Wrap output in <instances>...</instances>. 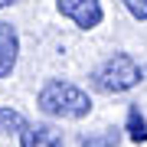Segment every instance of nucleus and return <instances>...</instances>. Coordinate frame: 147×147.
Here are the masks:
<instances>
[{"label": "nucleus", "instance_id": "8", "mask_svg": "<svg viewBox=\"0 0 147 147\" xmlns=\"http://www.w3.org/2000/svg\"><path fill=\"white\" fill-rule=\"evenodd\" d=\"M121 3L127 7V13H131L137 23H141V20H147V0H121Z\"/></svg>", "mask_w": 147, "mask_h": 147}, {"label": "nucleus", "instance_id": "5", "mask_svg": "<svg viewBox=\"0 0 147 147\" xmlns=\"http://www.w3.org/2000/svg\"><path fill=\"white\" fill-rule=\"evenodd\" d=\"M20 147H62V134L49 124H26L20 134Z\"/></svg>", "mask_w": 147, "mask_h": 147}, {"label": "nucleus", "instance_id": "7", "mask_svg": "<svg viewBox=\"0 0 147 147\" xmlns=\"http://www.w3.org/2000/svg\"><path fill=\"white\" fill-rule=\"evenodd\" d=\"M0 131H7V134H16V131H26V124H23V118H20V111H13V108H0Z\"/></svg>", "mask_w": 147, "mask_h": 147}, {"label": "nucleus", "instance_id": "4", "mask_svg": "<svg viewBox=\"0 0 147 147\" xmlns=\"http://www.w3.org/2000/svg\"><path fill=\"white\" fill-rule=\"evenodd\" d=\"M16 56H20V36L10 23H0V79H7L13 72Z\"/></svg>", "mask_w": 147, "mask_h": 147}, {"label": "nucleus", "instance_id": "6", "mask_svg": "<svg viewBox=\"0 0 147 147\" xmlns=\"http://www.w3.org/2000/svg\"><path fill=\"white\" fill-rule=\"evenodd\" d=\"M127 137H131L134 144H144L147 141V121H144V115L137 108L127 111Z\"/></svg>", "mask_w": 147, "mask_h": 147}, {"label": "nucleus", "instance_id": "9", "mask_svg": "<svg viewBox=\"0 0 147 147\" xmlns=\"http://www.w3.org/2000/svg\"><path fill=\"white\" fill-rule=\"evenodd\" d=\"M13 3H20V0H0V10H3V7H13Z\"/></svg>", "mask_w": 147, "mask_h": 147}, {"label": "nucleus", "instance_id": "2", "mask_svg": "<svg viewBox=\"0 0 147 147\" xmlns=\"http://www.w3.org/2000/svg\"><path fill=\"white\" fill-rule=\"evenodd\" d=\"M141 75L144 72H141V65H137L134 56L115 53V56H108L105 62L92 72V85L98 92H105V95H121V92L134 88V85L141 82Z\"/></svg>", "mask_w": 147, "mask_h": 147}, {"label": "nucleus", "instance_id": "1", "mask_svg": "<svg viewBox=\"0 0 147 147\" xmlns=\"http://www.w3.org/2000/svg\"><path fill=\"white\" fill-rule=\"evenodd\" d=\"M36 105L42 115L49 118H69V121H79L92 111V98L85 95L79 85L72 82H46L36 95Z\"/></svg>", "mask_w": 147, "mask_h": 147}, {"label": "nucleus", "instance_id": "3", "mask_svg": "<svg viewBox=\"0 0 147 147\" xmlns=\"http://www.w3.org/2000/svg\"><path fill=\"white\" fill-rule=\"evenodd\" d=\"M59 13L69 16L79 30H95L101 23V0H59Z\"/></svg>", "mask_w": 147, "mask_h": 147}]
</instances>
